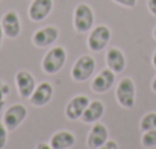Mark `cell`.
Returning <instances> with one entry per match:
<instances>
[{
    "instance_id": "obj_1",
    "label": "cell",
    "mask_w": 156,
    "mask_h": 149,
    "mask_svg": "<svg viewBox=\"0 0 156 149\" xmlns=\"http://www.w3.org/2000/svg\"><path fill=\"white\" fill-rule=\"evenodd\" d=\"M73 26L77 34H88L94 26V11L87 3H79L73 12Z\"/></svg>"
},
{
    "instance_id": "obj_2",
    "label": "cell",
    "mask_w": 156,
    "mask_h": 149,
    "mask_svg": "<svg viewBox=\"0 0 156 149\" xmlns=\"http://www.w3.org/2000/svg\"><path fill=\"white\" fill-rule=\"evenodd\" d=\"M67 61V50L62 46H55L44 55L41 61V69L46 75H56Z\"/></svg>"
},
{
    "instance_id": "obj_3",
    "label": "cell",
    "mask_w": 156,
    "mask_h": 149,
    "mask_svg": "<svg viewBox=\"0 0 156 149\" xmlns=\"http://www.w3.org/2000/svg\"><path fill=\"white\" fill-rule=\"evenodd\" d=\"M96 70V59L91 55H82L71 67V78L74 82H87Z\"/></svg>"
},
{
    "instance_id": "obj_4",
    "label": "cell",
    "mask_w": 156,
    "mask_h": 149,
    "mask_svg": "<svg viewBox=\"0 0 156 149\" xmlns=\"http://www.w3.org/2000/svg\"><path fill=\"white\" fill-rule=\"evenodd\" d=\"M136 88H135V82L130 79V78H123L117 88H115V98L117 102L120 103V106L123 108H133L135 105V98H136Z\"/></svg>"
},
{
    "instance_id": "obj_5",
    "label": "cell",
    "mask_w": 156,
    "mask_h": 149,
    "mask_svg": "<svg viewBox=\"0 0 156 149\" xmlns=\"http://www.w3.org/2000/svg\"><path fill=\"white\" fill-rule=\"evenodd\" d=\"M111 35H112V32L106 24H99V26L93 28L90 31V35H88V40H87L88 49L91 52L103 50L111 41Z\"/></svg>"
},
{
    "instance_id": "obj_6",
    "label": "cell",
    "mask_w": 156,
    "mask_h": 149,
    "mask_svg": "<svg viewBox=\"0 0 156 149\" xmlns=\"http://www.w3.org/2000/svg\"><path fill=\"white\" fill-rule=\"evenodd\" d=\"M27 117V108L23 103H14L3 113V123L8 131H15Z\"/></svg>"
},
{
    "instance_id": "obj_7",
    "label": "cell",
    "mask_w": 156,
    "mask_h": 149,
    "mask_svg": "<svg viewBox=\"0 0 156 149\" xmlns=\"http://www.w3.org/2000/svg\"><path fill=\"white\" fill-rule=\"evenodd\" d=\"M0 24H2L5 37H8L11 40H15V38L20 37V34H21V20H20V15H18L17 11H14V9L6 11L2 15Z\"/></svg>"
},
{
    "instance_id": "obj_8",
    "label": "cell",
    "mask_w": 156,
    "mask_h": 149,
    "mask_svg": "<svg viewBox=\"0 0 156 149\" xmlns=\"http://www.w3.org/2000/svg\"><path fill=\"white\" fill-rule=\"evenodd\" d=\"M58 38H59V29L50 24L35 31L32 35V43L35 47H50L56 43Z\"/></svg>"
},
{
    "instance_id": "obj_9",
    "label": "cell",
    "mask_w": 156,
    "mask_h": 149,
    "mask_svg": "<svg viewBox=\"0 0 156 149\" xmlns=\"http://www.w3.org/2000/svg\"><path fill=\"white\" fill-rule=\"evenodd\" d=\"M53 11V0H32L27 9V15L32 21H44Z\"/></svg>"
},
{
    "instance_id": "obj_10",
    "label": "cell",
    "mask_w": 156,
    "mask_h": 149,
    "mask_svg": "<svg viewBox=\"0 0 156 149\" xmlns=\"http://www.w3.org/2000/svg\"><path fill=\"white\" fill-rule=\"evenodd\" d=\"M15 85H17V90L20 93L21 98H30L35 87H37V81L34 78V75L27 70H20L17 72L15 75Z\"/></svg>"
},
{
    "instance_id": "obj_11",
    "label": "cell",
    "mask_w": 156,
    "mask_h": 149,
    "mask_svg": "<svg viewBox=\"0 0 156 149\" xmlns=\"http://www.w3.org/2000/svg\"><path fill=\"white\" fill-rule=\"evenodd\" d=\"M88 103H90V99L85 95H77V96L71 98L68 100V103L65 105V117L73 122L80 119L83 111L87 110Z\"/></svg>"
},
{
    "instance_id": "obj_12",
    "label": "cell",
    "mask_w": 156,
    "mask_h": 149,
    "mask_svg": "<svg viewBox=\"0 0 156 149\" xmlns=\"http://www.w3.org/2000/svg\"><path fill=\"white\" fill-rule=\"evenodd\" d=\"M114 84H115V73L111 69H105L94 76L91 82V90L94 93H106L114 87Z\"/></svg>"
},
{
    "instance_id": "obj_13",
    "label": "cell",
    "mask_w": 156,
    "mask_h": 149,
    "mask_svg": "<svg viewBox=\"0 0 156 149\" xmlns=\"http://www.w3.org/2000/svg\"><path fill=\"white\" fill-rule=\"evenodd\" d=\"M52 98H53V85L50 82H40L35 87V90H34L32 96L29 98V100H30V103L34 106L40 108V106H46L52 100Z\"/></svg>"
},
{
    "instance_id": "obj_14",
    "label": "cell",
    "mask_w": 156,
    "mask_h": 149,
    "mask_svg": "<svg viewBox=\"0 0 156 149\" xmlns=\"http://www.w3.org/2000/svg\"><path fill=\"white\" fill-rule=\"evenodd\" d=\"M106 140H109V132L106 125L100 122L93 123V128L90 129V134L87 137V146L90 149H99Z\"/></svg>"
},
{
    "instance_id": "obj_15",
    "label": "cell",
    "mask_w": 156,
    "mask_h": 149,
    "mask_svg": "<svg viewBox=\"0 0 156 149\" xmlns=\"http://www.w3.org/2000/svg\"><path fill=\"white\" fill-rule=\"evenodd\" d=\"M106 65L111 69L114 73H120L126 69V56L118 47H111L106 50Z\"/></svg>"
},
{
    "instance_id": "obj_16",
    "label": "cell",
    "mask_w": 156,
    "mask_h": 149,
    "mask_svg": "<svg viewBox=\"0 0 156 149\" xmlns=\"http://www.w3.org/2000/svg\"><path fill=\"white\" fill-rule=\"evenodd\" d=\"M74 143H76V137L68 129L56 131L50 137V142H49V145L53 149H71L74 146Z\"/></svg>"
},
{
    "instance_id": "obj_17",
    "label": "cell",
    "mask_w": 156,
    "mask_h": 149,
    "mask_svg": "<svg viewBox=\"0 0 156 149\" xmlns=\"http://www.w3.org/2000/svg\"><path fill=\"white\" fill-rule=\"evenodd\" d=\"M105 114V105L103 102L100 100H90L87 110L83 111L80 120L83 123H96V122H100V119L103 117Z\"/></svg>"
},
{
    "instance_id": "obj_18",
    "label": "cell",
    "mask_w": 156,
    "mask_h": 149,
    "mask_svg": "<svg viewBox=\"0 0 156 149\" xmlns=\"http://www.w3.org/2000/svg\"><path fill=\"white\" fill-rule=\"evenodd\" d=\"M140 128L141 131H150V129H156V111L147 113L143 116L141 122H140Z\"/></svg>"
},
{
    "instance_id": "obj_19",
    "label": "cell",
    "mask_w": 156,
    "mask_h": 149,
    "mask_svg": "<svg viewBox=\"0 0 156 149\" xmlns=\"http://www.w3.org/2000/svg\"><path fill=\"white\" fill-rule=\"evenodd\" d=\"M141 145L147 149L156 148V129H150V131H144L143 132Z\"/></svg>"
},
{
    "instance_id": "obj_20",
    "label": "cell",
    "mask_w": 156,
    "mask_h": 149,
    "mask_svg": "<svg viewBox=\"0 0 156 149\" xmlns=\"http://www.w3.org/2000/svg\"><path fill=\"white\" fill-rule=\"evenodd\" d=\"M8 128L5 126L3 122H0V149H3L6 146V142H8Z\"/></svg>"
},
{
    "instance_id": "obj_21",
    "label": "cell",
    "mask_w": 156,
    "mask_h": 149,
    "mask_svg": "<svg viewBox=\"0 0 156 149\" xmlns=\"http://www.w3.org/2000/svg\"><path fill=\"white\" fill-rule=\"evenodd\" d=\"M9 91V87L3 82V81H0V110H2V106L5 105V95Z\"/></svg>"
},
{
    "instance_id": "obj_22",
    "label": "cell",
    "mask_w": 156,
    "mask_h": 149,
    "mask_svg": "<svg viewBox=\"0 0 156 149\" xmlns=\"http://www.w3.org/2000/svg\"><path fill=\"white\" fill-rule=\"evenodd\" d=\"M112 2L120 5V6H124V8H135L138 0H112Z\"/></svg>"
},
{
    "instance_id": "obj_23",
    "label": "cell",
    "mask_w": 156,
    "mask_h": 149,
    "mask_svg": "<svg viewBox=\"0 0 156 149\" xmlns=\"http://www.w3.org/2000/svg\"><path fill=\"white\" fill-rule=\"evenodd\" d=\"M99 149H118V143L115 140H106Z\"/></svg>"
},
{
    "instance_id": "obj_24",
    "label": "cell",
    "mask_w": 156,
    "mask_h": 149,
    "mask_svg": "<svg viewBox=\"0 0 156 149\" xmlns=\"http://www.w3.org/2000/svg\"><path fill=\"white\" fill-rule=\"evenodd\" d=\"M147 8H149V11L156 17V0H147Z\"/></svg>"
},
{
    "instance_id": "obj_25",
    "label": "cell",
    "mask_w": 156,
    "mask_h": 149,
    "mask_svg": "<svg viewBox=\"0 0 156 149\" xmlns=\"http://www.w3.org/2000/svg\"><path fill=\"white\" fill-rule=\"evenodd\" d=\"M35 149H53V148L49 145V143H38Z\"/></svg>"
},
{
    "instance_id": "obj_26",
    "label": "cell",
    "mask_w": 156,
    "mask_h": 149,
    "mask_svg": "<svg viewBox=\"0 0 156 149\" xmlns=\"http://www.w3.org/2000/svg\"><path fill=\"white\" fill-rule=\"evenodd\" d=\"M3 37H5V34H3V29H2V24H0V49H2V44H3Z\"/></svg>"
},
{
    "instance_id": "obj_27",
    "label": "cell",
    "mask_w": 156,
    "mask_h": 149,
    "mask_svg": "<svg viewBox=\"0 0 156 149\" xmlns=\"http://www.w3.org/2000/svg\"><path fill=\"white\" fill-rule=\"evenodd\" d=\"M152 64H153V67L156 69V50L153 52V56H152Z\"/></svg>"
},
{
    "instance_id": "obj_28",
    "label": "cell",
    "mask_w": 156,
    "mask_h": 149,
    "mask_svg": "<svg viewBox=\"0 0 156 149\" xmlns=\"http://www.w3.org/2000/svg\"><path fill=\"white\" fill-rule=\"evenodd\" d=\"M152 90L156 93V76L153 78V81H152Z\"/></svg>"
},
{
    "instance_id": "obj_29",
    "label": "cell",
    "mask_w": 156,
    "mask_h": 149,
    "mask_svg": "<svg viewBox=\"0 0 156 149\" xmlns=\"http://www.w3.org/2000/svg\"><path fill=\"white\" fill-rule=\"evenodd\" d=\"M153 38H155V40H156V28H155V29H153Z\"/></svg>"
},
{
    "instance_id": "obj_30",
    "label": "cell",
    "mask_w": 156,
    "mask_h": 149,
    "mask_svg": "<svg viewBox=\"0 0 156 149\" xmlns=\"http://www.w3.org/2000/svg\"><path fill=\"white\" fill-rule=\"evenodd\" d=\"M0 2H2V0H0Z\"/></svg>"
}]
</instances>
